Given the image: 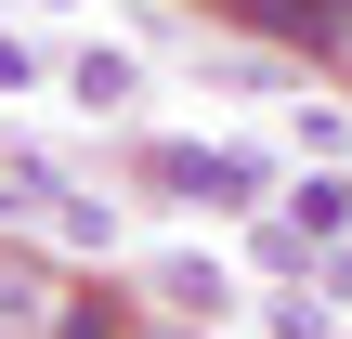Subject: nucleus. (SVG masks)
<instances>
[{"instance_id":"7","label":"nucleus","mask_w":352,"mask_h":339,"mask_svg":"<svg viewBox=\"0 0 352 339\" xmlns=\"http://www.w3.org/2000/svg\"><path fill=\"white\" fill-rule=\"evenodd\" d=\"M248 248H261V274H314V235H300L287 209H261V235H248Z\"/></svg>"},{"instance_id":"5","label":"nucleus","mask_w":352,"mask_h":339,"mask_svg":"<svg viewBox=\"0 0 352 339\" xmlns=\"http://www.w3.org/2000/svg\"><path fill=\"white\" fill-rule=\"evenodd\" d=\"M287 222H300L314 248H327V235H352V183H340V170H314V183L287 196Z\"/></svg>"},{"instance_id":"9","label":"nucleus","mask_w":352,"mask_h":339,"mask_svg":"<svg viewBox=\"0 0 352 339\" xmlns=\"http://www.w3.org/2000/svg\"><path fill=\"white\" fill-rule=\"evenodd\" d=\"M261 327H274V339H327V300H314V287H287V300H274Z\"/></svg>"},{"instance_id":"11","label":"nucleus","mask_w":352,"mask_h":339,"mask_svg":"<svg viewBox=\"0 0 352 339\" xmlns=\"http://www.w3.org/2000/svg\"><path fill=\"white\" fill-rule=\"evenodd\" d=\"M131 339H222V327H131Z\"/></svg>"},{"instance_id":"3","label":"nucleus","mask_w":352,"mask_h":339,"mask_svg":"<svg viewBox=\"0 0 352 339\" xmlns=\"http://www.w3.org/2000/svg\"><path fill=\"white\" fill-rule=\"evenodd\" d=\"M65 261H39L26 235H0V339H52V314H65Z\"/></svg>"},{"instance_id":"8","label":"nucleus","mask_w":352,"mask_h":339,"mask_svg":"<svg viewBox=\"0 0 352 339\" xmlns=\"http://www.w3.org/2000/svg\"><path fill=\"white\" fill-rule=\"evenodd\" d=\"M78 105H131V52H78Z\"/></svg>"},{"instance_id":"4","label":"nucleus","mask_w":352,"mask_h":339,"mask_svg":"<svg viewBox=\"0 0 352 339\" xmlns=\"http://www.w3.org/2000/svg\"><path fill=\"white\" fill-rule=\"evenodd\" d=\"M144 287H157V300H170V314H196V327H222V314H235V274H222V261H209V248H170V261H157V274H144Z\"/></svg>"},{"instance_id":"10","label":"nucleus","mask_w":352,"mask_h":339,"mask_svg":"<svg viewBox=\"0 0 352 339\" xmlns=\"http://www.w3.org/2000/svg\"><path fill=\"white\" fill-rule=\"evenodd\" d=\"M13 78H26V39H13V26H0V91H13Z\"/></svg>"},{"instance_id":"6","label":"nucleus","mask_w":352,"mask_h":339,"mask_svg":"<svg viewBox=\"0 0 352 339\" xmlns=\"http://www.w3.org/2000/svg\"><path fill=\"white\" fill-rule=\"evenodd\" d=\"M52 339H131V314H118V287H65V314H52Z\"/></svg>"},{"instance_id":"2","label":"nucleus","mask_w":352,"mask_h":339,"mask_svg":"<svg viewBox=\"0 0 352 339\" xmlns=\"http://www.w3.org/2000/svg\"><path fill=\"white\" fill-rule=\"evenodd\" d=\"M144 183H157V196H222V209H248V196H261V157H235V144H144Z\"/></svg>"},{"instance_id":"1","label":"nucleus","mask_w":352,"mask_h":339,"mask_svg":"<svg viewBox=\"0 0 352 339\" xmlns=\"http://www.w3.org/2000/svg\"><path fill=\"white\" fill-rule=\"evenodd\" d=\"M209 13L274 39V52H300L314 78H352V0H209Z\"/></svg>"}]
</instances>
